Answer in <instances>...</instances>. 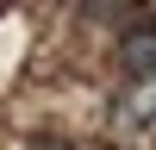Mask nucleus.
Instances as JSON below:
<instances>
[{"mask_svg":"<svg viewBox=\"0 0 156 150\" xmlns=\"http://www.w3.org/2000/svg\"><path fill=\"white\" fill-rule=\"evenodd\" d=\"M119 62H125V75H131V81H156V25H144V31H131L119 44Z\"/></svg>","mask_w":156,"mask_h":150,"instance_id":"nucleus-1","label":"nucleus"},{"mask_svg":"<svg viewBox=\"0 0 156 150\" xmlns=\"http://www.w3.org/2000/svg\"><path fill=\"white\" fill-rule=\"evenodd\" d=\"M87 19H144L137 6H87Z\"/></svg>","mask_w":156,"mask_h":150,"instance_id":"nucleus-2","label":"nucleus"}]
</instances>
